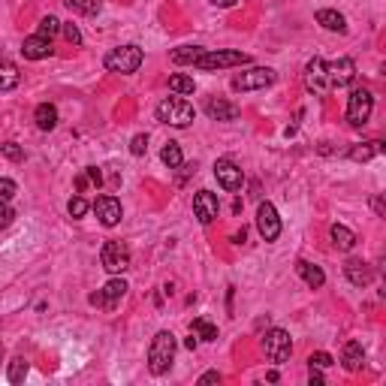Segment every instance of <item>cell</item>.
I'll return each instance as SVG.
<instances>
[{"mask_svg": "<svg viewBox=\"0 0 386 386\" xmlns=\"http://www.w3.org/2000/svg\"><path fill=\"white\" fill-rule=\"evenodd\" d=\"M175 350H178V341L172 332H157L154 338H151V347H148V368L151 374H166L172 368V362H175Z\"/></svg>", "mask_w": 386, "mask_h": 386, "instance_id": "obj_1", "label": "cell"}, {"mask_svg": "<svg viewBox=\"0 0 386 386\" xmlns=\"http://www.w3.org/2000/svg\"><path fill=\"white\" fill-rule=\"evenodd\" d=\"M245 64H251V55H245V52H232V48H206L193 67L202 69V73H215V69L245 67Z\"/></svg>", "mask_w": 386, "mask_h": 386, "instance_id": "obj_2", "label": "cell"}, {"mask_svg": "<svg viewBox=\"0 0 386 386\" xmlns=\"http://www.w3.org/2000/svg\"><path fill=\"white\" fill-rule=\"evenodd\" d=\"M193 118H197V112H193V106L187 103V100H181V97H166L164 103L157 106V121H160V124L185 130V127L193 124Z\"/></svg>", "mask_w": 386, "mask_h": 386, "instance_id": "obj_3", "label": "cell"}, {"mask_svg": "<svg viewBox=\"0 0 386 386\" xmlns=\"http://www.w3.org/2000/svg\"><path fill=\"white\" fill-rule=\"evenodd\" d=\"M142 60H145V55H142L139 46H118V48H112V52L103 58V67L109 69V73L130 76V73H136V69L142 67Z\"/></svg>", "mask_w": 386, "mask_h": 386, "instance_id": "obj_4", "label": "cell"}, {"mask_svg": "<svg viewBox=\"0 0 386 386\" xmlns=\"http://www.w3.org/2000/svg\"><path fill=\"white\" fill-rule=\"evenodd\" d=\"M262 353H266L269 362H287L293 357V338L287 329H269L266 335H262Z\"/></svg>", "mask_w": 386, "mask_h": 386, "instance_id": "obj_5", "label": "cell"}, {"mask_svg": "<svg viewBox=\"0 0 386 386\" xmlns=\"http://www.w3.org/2000/svg\"><path fill=\"white\" fill-rule=\"evenodd\" d=\"M374 112V97L368 88H353L347 97V121L353 127H365Z\"/></svg>", "mask_w": 386, "mask_h": 386, "instance_id": "obj_6", "label": "cell"}, {"mask_svg": "<svg viewBox=\"0 0 386 386\" xmlns=\"http://www.w3.org/2000/svg\"><path fill=\"white\" fill-rule=\"evenodd\" d=\"M100 262L112 275H121V272L130 269V248L124 241H106L103 251H100Z\"/></svg>", "mask_w": 386, "mask_h": 386, "instance_id": "obj_7", "label": "cell"}, {"mask_svg": "<svg viewBox=\"0 0 386 386\" xmlns=\"http://www.w3.org/2000/svg\"><path fill=\"white\" fill-rule=\"evenodd\" d=\"M269 85H275V69L269 67H253L232 79V91H260Z\"/></svg>", "mask_w": 386, "mask_h": 386, "instance_id": "obj_8", "label": "cell"}, {"mask_svg": "<svg viewBox=\"0 0 386 386\" xmlns=\"http://www.w3.org/2000/svg\"><path fill=\"white\" fill-rule=\"evenodd\" d=\"M353 79H357V64H353V58H338L326 64V82L329 88H347L353 85Z\"/></svg>", "mask_w": 386, "mask_h": 386, "instance_id": "obj_9", "label": "cell"}, {"mask_svg": "<svg viewBox=\"0 0 386 386\" xmlns=\"http://www.w3.org/2000/svg\"><path fill=\"white\" fill-rule=\"evenodd\" d=\"M257 229L266 241H275L281 236V218H278V208L272 202H260L257 208Z\"/></svg>", "mask_w": 386, "mask_h": 386, "instance_id": "obj_10", "label": "cell"}, {"mask_svg": "<svg viewBox=\"0 0 386 386\" xmlns=\"http://www.w3.org/2000/svg\"><path fill=\"white\" fill-rule=\"evenodd\" d=\"M218 211H220V202H218V197L211 190H197V193H193V215L199 218V223H211L218 218Z\"/></svg>", "mask_w": 386, "mask_h": 386, "instance_id": "obj_11", "label": "cell"}, {"mask_svg": "<svg viewBox=\"0 0 386 386\" xmlns=\"http://www.w3.org/2000/svg\"><path fill=\"white\" fill-rule=\"evenodd\" d=\"M124 293H127V281L124 278H112L103 290H97V293H91V305H100V308H112L118 299H124Z\"/></svg>", "mask_w": 386, "mask_h": 386, "instance_id": "obj_12", "label": "cell"}, {"mask_svg": "<svg viewBox=\"0 0 386 386\" xmlns=\"http://www.w3.org/2000/svg\"><path fill=\"white\" fill-rule=\"evenodd\" d=\"M215 178L223 190H239L241 181H245V172H241L232 160H218L215 164Z\"/></svg>", "mask_w": 386, "mask_h": 386, "instance_id": "obj_13", "label": "cell"}, {"mask_svg": "<svg viewBox=\"0 0 386 386\" xmlns=\"http://www.w3.org/2000/svg\"><path fill=\"white\" fill-rule=\"evenodd\" d=\"M91 208L97 211V218H100V223H103V227H118L121 215H124V211H121V202H118L115 197H97Z\"/></svg>", "mask_w": 386, "mask_h": 386, "instance_id": "obj_14", "label": "cell"}, {"mask_svg": "<svg viewBox=\"0 0 386 386\" xmlns=\"http://www.w3.org/2000/svg\"><path fill=\"white\" fill-rule=\"evenodd\" d=\"M344 275H347V281L353 284V287H368V284L374 281V272L368 262L362 260H347L344 262Z\"/></svg>", "mask_w": 386, "mask_h": 386, "instance_id": "obj_15", "label": "cell"}, {"mask_svg": "<svg viewBox=\"0 0 386 386\" xmlns=\"http://www.w3.org/2000/svg\"><path fill=\"white\" fill-rule=\"evenodd\" d=\"M305 85H308V91H326L329 82H326V60L314 58L308 67H305Z\"/></svg>", "mask_w": 386, "mask_h": 386, "instance_id": "obj_16", "label": "cell"}, {"mask_svg": "<svg viewBox=\"0 0 386 386\" xmlns=\"http://www.w3.org/2000/svg\"><path fill=\"white\" fill-rule=\"evenodd\" d=\"M22 55H25L27 60H43V58H48V55H52V39L39 36V34L27 36L25 43H22Z\"/></svg>", "mask_w": 386, "mask_h": 386, "instance_id": "obj_17", "label": "cell"}, {"mask_svg": "<svg viewBox=\"0 0 386 386\" xmlns=\"http://www.w3.org/2000/svg\"><path fill=\"white\" fill-rule=\"evenodd\" d=\"M206 115L211 121H236L239 118V106L236 103H227V100H215L211 97L206 103Z\"/></svg>", "mask_w": 386, "mask_h": 386, "instance_id": "obj_18", "label": "cell"}, {"mask_svg": "<svg viewBox=\"0 0 386 386\" xmlns=\"http://www.w3.org/2000/svg\"><path fill=\"white\" fill-rule=\"evenodd\" d=\"M296 272H299V278L308 284L311 290H320L323 284H326V275H323V269L314 266V262H308V260H296Z\"/></svg>", "mask_w": 386, "mask_h": 386, "instance_id": "obj_19", "label": "cell"}, {"mask_svg": "<svg viewBox=\"0 0 386 386\" xmlns=\"http://www.w3.org/2000/svg\"><path fill=\"white\" fill-rule=\"evenodd\" d=\"M341 362H344V368H347V371H362V365H365L362 344H359V341H347V344H344Z\"/></svg>", "mask_w": 386, "mask_h": 386, "instance_id": "obj_20", "label": "cell"}, {"mask_svg": "<svg viewBox=\"0 0 386 386\" xmlns=\"http://www.w3.org/2000/svg\"><path fill=\"white\" fill-rule=\"evenodd\" d=\"M34 121H36V127L43 130V133H48V130L58 127V109L52 103H39L36 112H34Z\"/></svg>", "mask_w": 386, "mask_h": 386, "instance_id": "obj_21", "label": "cell"}, {"mask_svg": "<svg viewBox=\"0 0 386 386\" xmlns=\"http://www.w3.org/2000/svg\"><path fill=\"white\" fill-rule=\"evenodd\" d=\"M317 25H323L326 30H332V34H344V30H347L344 15L335 13V9H320V13H317Z\"/></svg>", "mask_w": 386, "mask_h": 386, "instance_id": "obj_22", "label": "cell"}, {"mask_svg": "<svg viewBox=\"0 0 386 386\" xmlns=\"http://www.w3.org/2000/svg\"><path fill=\"white\" fill-rule=\"evenodd\" d=\"M22 82V73L13 60H0V91H13Z\"/></svg>", "mask_w": 386, "mask_h": 386, "instance_id": "obj_23", "label": "cell"}, {"mask_svg": "<svg viewBox=\"0 0 386 386\" xmlns=\"http://www.w3.org/2000/svg\"><path fill=\"white\" fill-rule=\"evenodd\" d=\"M332 241H335V248H338V251H350L353 245H357V232L347 229L344 223H335V227H332Z\"/></svg>", "mask_w": 386, "mask_h": 386, "instance_id": "obj_24", "label": "cell"}, {"mask_svg": "<svg viewBox=\"0 0 386 386\" xmlns=\"http://www.w3.org/2000/svg\"><path fill=\"white\" fill-rule=\"evenodd\" d=\"M160 160H164L169 169H181V166H185V154H181L178 142H166L164 151H160Z\"/></svg>", "mask_w": 386, "mask_h": 386, "instance_id": "obj_25", "label": "cell"}, {"mask_svg": "<svg viewBox=\"0 0 386 386\" xmlns=\"http://www.w3.org/2000/svg\"><path fill=\"white\" fill-rule=\"evenodd\" d=\"M206 52L202 46H181V48H172V64H197V58Z\"/></svg>", "mask_w": 386, "mask_h": 386, "instance_id": "obj_26", "label": "cell"}, {"mask_svg": "<svg viewBox=\"0 0 386 386\" xmlns=\"http://www.w3.org/2000/svg\"><path fill=\"white\" fill-rule=\"evenodd\" d=\"M169 91H172V94H178V97H187V94L197 91V82H193L190 76H185V73H175V76H169Z\"/></svg>", "mask_w": 386, "mask_h": 386, "instance_id": "obj_27", "label": "cell"}, {"mask_svg": "<svg viewBox=\"0 0 386 386\" xmlns=\"http://www.w3.org/2000/svg\"><path fill=\"white\" fill-rule=\"evenodd\" d=\"M193 335H197V338H202V341H218V326L211 320H206V317H197L193 320Z\"/></svg>", "mask_w": 386, "mask_h": 386, "instance_id": "obj_28", "label": "cell"}, {"mask_svg": "<svg viewBox=\"0 0 386 386\" xmlns=\"http://www.w3.org/2000/svg\"><path fill=\"white\" fill-rule=\"evenodd\" d=\"M91 185H94V187L103 185V175H100V169H97V166H88V169L82 172V175L76 178V187H79V190H88Z\"/></svg>", "mask_w": 386, "mask_h": 386, "instance_id": "obj_29", "label": "cell"}, {"mask_svg": "<svg viewBox=\"0 0 386 386\" xmlns=\"http://www.w3.org/2000/svg\"><path fill=\"white\" fill-rule=\"evenodd\" d=\"M67 6L82 15H97L100 9H103V0H67Z\"/></svg>", "mask_w": 386, "mask_h": 386, "instance_id": "obj_30", "label": "cell"}, {"mask_svg": "<svg viewBox=\"0 0 386 386\" xmlns=\"http://www.w3.org/2000/svg\"><path fill=\"white\" fill-rule=\"evenodd\" d=\"M9 383H22L25 378H27V359L25 357H15L13 362H9Z\"/></svg>", "mask_w": 386, "mask_h": 386, "instance_id": "obj_31", "label": "cell"}, {"mask_svg": "<svg viewBox=\"0 0 386 386\" xmlns=\"http://www.w3.org/2000/svg\"><path fill=\"white\" fill-rule=\"evenodd\" d=\"M36 34H39V36H46V39H52L55 34H60V22H58V18H55V15H46V18H43V22H39V27H36Z\"/></svg>", "mask_w": 386, "mask_h": 386, "instance_id": "obj_32", "label": "cell"}, {"mask_svg": "<svg viewBox=\"0 0 386 386\" xmlns=\"http://www.w3.org/2000/svg\"><path fill=\"white\" fill-rule=\"evenodd\" d=\"M380 151H383V142H368V145H362V148H353L350 157L353 160H368L371 154H380Z\"/></svg>", "mask_w": 386, "mask_h": 386, "instance_id": "obj_33", "label": "cell"}, {"mask_svg": "<svg viewBox=\"0 0 386 386\" xmlns=\"http://www.w3.org/2000/svg\"><path fill=\"white\" fill-rule=\"evenodd\" d=\"M15 193H18V187L13 178H0V206H9V202L15 199Z\"/></svg>", "mask_w": 386, "mask_h": 386, "instance_id": "obj_34", "label": "cell"}, {"mask_svg": "<svg viewBox=\"0 0 386 386\" xmlns=\"http://www.w3.org/2000/svg\"><path fill=\"white\" fill-rule=\"evenodd\" d=\"M67 211H69V218H85L91 211V202L85 197H73V199H69V206H67Z\"/></svg>", "mask_w": 386, "mask_h": 386, "instance_id": "obj_35", "label": "cell"}, {"mask_svg": "<svg viewBox=\"0 0 386 386\" xmlns=\"http://www.w3.org/2000/svg\"><path fill=\"white\" fill-rule=\"evenodd\" d=\"M148 151V136L145 133H136L133 139H130V154L133 157H142Z\"/></svg>", "mask_w": 386, "mask_h": 386, "instance_id": "obj_36", "label": "cell"}, {"mask_svg": "<svg viewBox=\"0 0 386 386\" xmlns=\"http://www.w3.org/2000/svg\"><path fill=\"white\" fill-rule=\"evenodd\" d=\"M60 34L67 36V43H73V46H82V34H79V27L73 22H60Z\"/></svg>", "mask_w": 386, "mask_h": 386, "instance_id": "obj_37", "label": "cell"}, {"mask_svg": "<svg viewBox=\"0 0 386 386\" xmlns=\"http://www.w3.org/2000/svg\"><path fill=\"white\" fill-rule=\"evenodd\" d=\"M0 154H4L6 160H15V164H18V160H25V151L18 148L15 142H6V145H0Z\"/></svg>", "mask_w": 386, "mask_h": 386, "instance_id": "obj_38", "label": "cell"}, {"mask_svg": "<svg viewBox=\"0 0 386 386\" xmlns=\"http://www.w3.org/2000/svg\"><path fill=\"white\" fill-rule=\"evenodd\" d=\"M308 362H311V368H329L332 357H329V353H323V350H317V353H311V357H308Z\"/></svg>", "mask_w": 386, "mask_h": 386, "instance_id": "obj_39", "label": "cell"}, {"mask_svg": "<svg viewBox=\"0 0 386 386\" xmlns=\"http://www.w3.org/2000/svg\"><path fill=\"white\" fill-rule=\"evenodd\" d=\"M13 220H15V211L9 206H0V229H6Z\"/></svg>", "mask_w": 386, "mask_h": 386, "instance_id": "obj_40", "label": "cell"}, {"mask_svg": "<svg viewBox=\"0 0 386 386\" xmlns=\"http://www.w3.org/2000/svg\"><path fill=\"white\" fill-rule=\"evenodd\" d=\"M218 380H220V374H218V371H206V374L199 378V383H218Z\"/></svg>", "mask_w": 386, "mask_h": 386, "instance_id": "obj_41", "label": "cell"}, {"mask_svg": "<svg viewBox=\"0 0 386 386\" xmlns=\"http://www.w3.org/2000/svg\"><path fill=\"white\" fill-rule=\"evenodd\" d=\"M323 380H326V378H323V374H320L317 368H311V386H320Z\"/></svg>", "mask_w": 386, "mask_h": 386, "instance_id": "obj_42", "label": "cell"}, {"mask_svg": "<svg viewBox=\"0 0 386 386\" xmlns=\"http://www.w3.org/2000/svg\"><path fill=\"white\" fill-rule=\"evenodd\" d=\"M208 4H215V6H223V9H229V6H236L239 0H208Z\"/></svg>", "mask_w": 386, "mask_h": 386, "instance_id": "obj_43", "label": "cell"}, {"mask_svg": "<svg viewBox=\"0 0 386 386\" xmlns=\"http://www.w3.org/2000/svg\"><path fill=\"white\" fill-rule=\"evenodd\" d=\"M185 347H187V350H197V335H190V338L185 341Z\"/></svg>", "mask_w": 386, "mask_h": 386, "instance_id": "obj_44", "label": "cell"}, {"mask_svg": "<svg viewBox=\"0 0 386 386\" xmlns=\"http://www.w3.org/2000/svg\"><path fill=\"white\" fill-rule=\"evenodd\" d=\"M0 359H4V347H0Z\"/></svg>", "mask_w": 386, "mask_h": 386, "instance_id": "obj_45", "label": "cell"}]
</instances>
